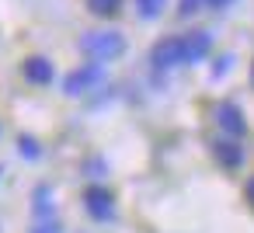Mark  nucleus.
<instances>
[{
  "label": "nucleus",
  "instance_id": "nucleus-1",
  "mask_svg": "<svg viewBox=\"0 0 254 233\" xmlns=\"http://www.w3.org/2000/svg\"><path fill=\"white\" fill-rule=\"evenodd\" d=\"M80 53L91 59V63H112L126 53V35L115 32V28H101V32H87L80 39Z\"/></svg>",
  "mask_w": 254,
  "mask_h": 233
},
{
  "label": "nucleus",
  "instance_id": "nucleus-2",
  "mask_svg": "<svg viewBox=\"0 0 254 233\" xmlns=\"http://www.w3.org/2000/svg\"><path fill=\"white\" fill-rule=\"evenodd\" d=\"M101 84H105V66H101V63H84V66H77V70L66 73L63 91H66L70 98H80V94L98 91Z\"/></svg>",
  "mask_w": 254,
  "mask_h": 233
},
{
  "label": "nucleus",
  "instance_id": "nucleus-3",
  "mask_svg": "<svg viewBox=\"0 0 254 233\" xmlns=\"http://www.w3.org/2000/svg\"><path fill=\"white\" fill-rule=\"evenodd\" d=\"M150 66L153 73H171L174 66H181V35H171V39H160L150 53Z\"/></svg>",
  "mask_w": 254,
  "mask_h": 233
},
{
  "label": "nucleus",
  "instance_id": "nucleus-4",
  "mask_svg": "<svg viewBox=\"0 0 254 233\" xmlns=\"http://www.w3.org/2000/svg\"><path fill=\"white\" fill-rule=\"evenodd\" d=\"M84 209H87L91 219L108 223V219H115V195H112L108 188H101V184H91V188L84 191Z\"/></svg>",
  "mask_w": 254,
  "mask_h": 233
},
{
  "label": "nucleus",
  "instance_id": "nucleus-5",
  "mask_svg": "<svg viewBox=\"0 0 254 233\" xmlns=\"http://www.w3.org/2000/svg\"><path fill=\"white\" fill-rule=\"evenodd\" d=\"M212 49V35L205 28H195L188 35H181V66H191V63H202Z\"/></svg>",
  "mask_w": 254,
  "mask_h": 233
},
{
  "label": "nucleus",
  "instance_id": "nucleus-6",
  "mask_svg": "<svg viewBox=\"0 0 254 233\" xmlns=\"http://www.w3.org/2000/svg\"><path fill=\"white\" fill-rule=\"evenodd\" d=\"M212 115H216V125H219L226 136L240 139V136L247 132V118H244V112H240L237 101H219V105L212 108Z\"/></svg>",
  "mask_w": 254,
  "mask_h": 233
},
{
  "label": "nucleus",
  "instance_id": "nucleus-7",
  "mask_svg": "<svg viewBox=\"0 0 254 233\" xmlns=\"http://www.w3.org/2000/svg\"><path fill=\"white\" fill-rule=\"evenodd\" d=\"M212 157H216L219 167H226V171H240V167H244V146H240L233 136L212 139Z\"/></svg>",
  "mask_w": 254,
  "mask_h": 233
},
{
  "label": "nucleus",
  "instance_id": "nucleus-8",
  "mask_svg": "<svg viewBox=\"0 0 254 233\" xmlns=\"http://www.w3.org/2000/svg\"><path fill=\"white\" fill-rule=\"evenodd\" d=\"M21 73H25V80L35 84V87H49L53 77H56V70H53V63H49L46 56H28L25 66H21Z\"/></svg>",
  "mask_w": 254,
  "mask_h": 233
},
{
  "label": "nucleus",
  "instance_id": "nucleus-9",
  "mask_svg": "<svg viewBox=\"0 0 254 233\" xmlns=\"http://www.w3.org/2000/svg\"><path fill=\"white\" fill-rule=\"evenodd\" d=\"M49 195H53V191H49L46 184L35 188V216H39V219H49V216H53V198H49Z\"/></svg>",
  "mask_w": 254,
  "mask_h": 233
},
{
  "label": "nucleus",
  "instance_id": "nucleus-10",
  "mask_svg": "<svg viewBox=\"0 0 254 233\" xmlns=\"http://www.w3.org/2000/svg\"><path fill=\"white\" fill-rule=\"evenodd\" d=\"M87 7H91V14H98V18H112V14L122 11V0H87Z\"/></svg>",
  "mask_w": 254,
  "mask_h": 233
},
{
  "label": "nucleus",
  "instance_id": "nucleus-11",
  "mask_svg": "<svg viewBox=\"0 0 254 233\" xmlns=\"http://www.w3.org/2000/svg\"><path fill=\"white\" fill-rule=\"evenodd\" d=\"M164 4H167V0H136V11H139V18L153 21V18L164 11Z\"/></svg>",
  "mask_w": 254,
  "mask_h": 233
},
{
  "label": "nucleus",
  "instance_id": "nucleus-12",
  "mask_svg": "<svg viewBox=\"0 0 254 233\" xmlns=\"http://www.w3.org/2000/svg\"><path fill=\"white\" fill-rule=\"evenodd\" d=\"M202 7H209V0H178V14H181V18H191V14H198Z\"/></svg>",
  "mask_w": 254,
  "mask_h": 233
},
{
  "label": "nucleus",
  "instance_id": "nucleus-13",
  "mask_svg": "<svg viewBox=\"0 0 254 233\" xmlns=\"http://www.w3.org/2000/svg\"><path fill=\"white\" fill-rule=\"evenodd\" d=\"M18 153H21V157H28V160H39V153H42V150L35 146V139H32V136H21V139H18Z\"/></svg>",
  "mask_w": 254,
  "mask_h": 233
},
{
  "label": "nucleus",
  "instance_id": "nucleus-14",
  "mask_svg": "<svg viewBox=\"0 0 254 233\" xmlns=\"http://www.w3.org/2000/svg\"><path fill=\"white\" fill-rule=\"evenodd\" d=\"M32 233H63V226H60V219H39L35 226H32Z\"/></svg>",
  "mask_w": 254,
  "mask_h": 233
},
{
  "label": "nucleus",
  "instance_id": "nucleus-15",
  "mask_svg": "<svg viewBox=\"0 0 254 233\" xmlns=\"http://www.w3.org/2000/svg\"><path fill=\"white\" fill-rule=\"evenodd\" d=\"M219 59H223V63H216V66H212V77H223V73L233 66V56H219Z\"/></svg>",
  "mask_w": 254,
  "mask_h": 233
},
{
  "label": "nucleus",
  "instance_id": "nucleus-16",
  "mask_svg": "<svg viewBox=\"0 0 254 233\" xmlns=\"http://www.w3.org/2000/svg\"><path fill=\"white\" fill-rule=\"evenodd\" d=\"M244 198L254 205V177H247V184H244Z\"/></svg>",
  "mask_w": 254,
  "mask_h": 233
},
{
  "label": "nucleus",
  "instance_id": "nucleus-17",
  "mask_svg": "<svg viewBox=\"0 0 254 233\" xmlns=\"http://www.w3.org/2000/svg\"><path fill=\"white\" fill-rule=\"evenodd\" d=\"M233 4V0H209V7H216V11H226Z\"/></svg>",
  "mask_w": 254,
  "mask_h": 233
},
{
  "label": "nucleus",
  "instance_id": "nucleus-18",
  "mask_svg": "<svg viewBox=\"0 0 254 233\" xmlns=\"http://www.w3.org/2000/svg\"><path fill=\"white\" fill-rule=\"evenodd\" d=\"M0 171H4V167H0Z\"/></svg>",
  "mask_w": 254,
  "mask_h": 233
}]
</instances>
